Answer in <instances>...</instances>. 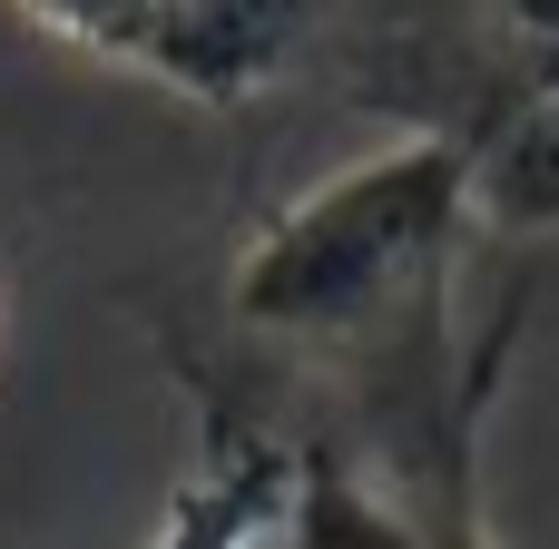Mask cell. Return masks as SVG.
Instances as JSON below:
<instances>
[{
    "label": "cell",
    "mask_w": 559,
    "mask_h": 549,
    "mask_svg": "<svg viewBox=\"0 0 559 549\" xmlns=\"http://www.w3.org/2000/svg\"><path fill=\"white\" fill-rule=\"evenodd\" d=\"M481 236H559V108H521L472 147Z\"/></svg>",
    "instance_id": "5b68a950"
},
{
    "label": "cell",
    "mask_w": 559,
    "mask_h": 549,
    "mask_svg": "<svg viewBox=\"0 0 559 549\" xmlns=\"http://www.w3.org/2000/svg\"><path fill=\"white\" fill-rule=\"evenodd\" d=\"M167 373H177V393L197 413V452H187L157 530L138 549H285V511H295V452H285V432L197 344H177V334H167Z\"/></svg>",
    "instance_id": "3957f363"
},
{
    "label": "cell",
    "mask_w": 559,
    "mask_h": 549,
    "mask_svg": "<svg viewBox=\"0 0 559 549\" xmlns=\"http://www.w3.org/2000/svg\"><path fill=\"white\" fill-rule=\"evenodd\" d=\"M324 29H334V0H157L138 79L197 108H255L314 79Z\"/></svg>",
    "instance_id": "277c9868"
},
{
    "label": "cell",
    "mask_w": 559,
    "mask_h": 549,
    "mask_svg": "<svg viewBox=\"0 0 559 549\" xmlns=\"http://www.w3.org/2000/svg\"><path fill=\"white\" fill-rule=\"evenodd\" d=\"M177 344H197L285 432V549H501L481 501V432L521 354V295L491 324H472L452 295L334 363H255L206 324H187Z\"/></svg>",
    "instance_id": "6da1fadb"
},
{
    "label": "cell",
    "mask_w": 559,
    "mask_h": 549,
    "mask_svg": "<svg viewBox=\"0 0 559 549\" xmlns=\"http://www.w3.org/2000/svg\"><path fill=\"white\" fill-rule=\"evenodd\" d=\"M481 49H491V79L521 108H559V0H462Z\"/></svg>",
    "instance_id": "8992f818"
},
{
    "label": "cell",
    "mask_w": 559,
    "mask_h": 549,
    "mask_svg": "<svg viewBox=\"0 0 559 549\" xmlns=\"http://www.w3.org/2000/svg\"><path fill=\"white\" fill-rule=\"evenodd\" d=\"M472 246H481L472 147L383 138L255 216L206 334H226L255 363H334V354H364L393 324L452 305Z\"/></svg>",
    "instance_id": "7a4b0ae2"
},
{
    "label": "cell",
    "mask_w": 559,
    "mask_h": 549,
    "mask_svg": "<svg viewBox=\"0 0 559 549\" xmlns=\"http://www.w3.org/2000/svg\"><path fill=\"white\" fill-rule=\"evenodd\" d=\"M20 20L79 59H108V69H138L147 59V20L157 0H20Z\"/></svg>",
    "instance_id": "52a82bcc"
}]
</instances>
